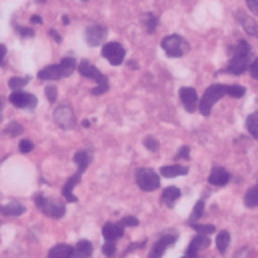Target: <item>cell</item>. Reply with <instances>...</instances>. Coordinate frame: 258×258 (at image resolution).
<instances>
[{
  "label": "cell",
  "instance_id": "d4e9b609",
  "mask_svg": "<svg viewBox=\"0 0 258 258\" xmlns=\"http://www.w3.org/2000/svg\"><path fill=\"white\" fill-rule=\"evenodd\" d=\"M228 244H230V232H226V230H222V232H218V236H216V248H218V252H226V248H228Z\"/></svg>",
  "mask_w": 258,
  "mask_h": 258
},
{
  "label": "cell",
  "instance_id": "f35d334b",
  "mask_svg": "<svg viewBox=\"0 0 258 258\" xmlns=\"http://www.w3.org/2000/svg\"><path fill=\"white\" fill-rule=\"evenodd\" d=\"M188 156H190V148H188V146H182V148L176 152V156H174V158H176V160H186Z\"/></svg>",
  "mask_w": 258,
  "mask_h": 258
},
{
  "label": "cell",
  "instance_id": "60d3db41",
  "mask_svg": "<svg viewBox=\"0 0 258 258\" xmlns=\"http://www.w3.org/2000/svg\"><path fill=\"white\" fill-rule=\"evenodd\" d=\"M250 76H252L254 80H258V58H254L252 64H250Z\"/></svg>",
  "mask_w": 258,
  "mask_h": 258
},
{
  "label": "cell",
  "instance_id": "8992f818",
  "mask_svg": "<svg viewBox=\"0 0 258 258\" xmlns=\"http://www.w3.org/2000/svg\"><path fill=\"white\" fill-rule=\"evenodd\" d=\"M34 202H36V206H38V210H40L42 214H46V216H50V218H54V220H58V218L64 216L66 204L62 200H54V198H46V196H42V194H36V196H34Z\"/></svg>",
  "mask_w": 258,
  "mask_h": 258
},
{
  "label": "cell",
  "instance_id": "4fadbf2b",
  "mask_svg": "<svg viewBox=\"0 0 258 258\" xmlns=\"http://www.w3.org/2000/svg\"><path fill=\"white\" fill-rule=\"evenodd\" d=\"M102 236L106 238V242H116L124 236V226L120 222H106L102 226Z\"/></svg>",
  "mask_w": 258,
  "mask_h": 258
},
{
  "label": "cell",
  "instance_id": "6da1fadb",
  "mask_svg": "<svg viewBox=\"0 0 258 258\" xmlns=\"http://www.w3.org/2000/svg\"><path fill=\"white\" fill-rule=\"evenodd\" d=\"M252 48L246 40H238L230 52V62L226 66V72L230 74H242L246 70H250V64H252Z\"/></svg>",
  "mask_w": 258,
  "mask_h": 258
},
{
  "label": "cell",
  "instance_id": "1f68e13d",
  "mask_svg": "<svg viewBox=\"0 0 258 258\" xmlns=\"http://www.w3.org/2000/svg\"><path fill=\"white\" fill-rule=\"evenodd\" d=\"M244 94H246V88H244V86L232 84V86L228 88V96H232V98H242Z\"/></svg>",
  "mask_w": 258,
  "mask_h": 258
},
{
  "label": "cell",
  "instance_id": "52a82bcc",
  "mask_svg": "<svg viewBox=\"0 0 258 258\" xmlns=\"http://www.w3.org/2000/svg\"><path fill=\"white\" fill-rule=\"evenodd\" d=\"M136 184L144 192H152L160 186V176L152 168H138L136 170Z\"/></svg>",
  "mask_w": 258,
  "mask_h": 258
},
{
  "label": "cell",
  "instance_id": "f546056e",
  "mask_svg": "<svg viewBox=\"0 0 258 258\" xmlns=\"http://www.w3.org/2000/svg\"><path fill=\"white\" fill-rule=\"evenodd\" d=\"M142 24H144L146 32H154V30H156V26H158V18H156L154 14H146V16L142 18Z\"/></svg>",
  "mask_w": 258,
  "mask_h": 258
},
{
  "label": "cell",
  "instance_id": "7c38bea8",
  "mask_svg": "<svg viewBox=\"0 0 258 258\" xmlns=\"http://www.w3.org/2000/svg\"><path fill=\"white\" fill-rule=\"evenodd\" d=\"M178 96H180V102L184 104L186 112H194V110H198V106H200V100H198V94H196V90H194V88H190V86H184V88H180Z\"/></svg>",
  "mask_w": 258,
  "mask_h": 258
},
{
  "label": "cell",
  "instance_id": "4dcf8cb0",
  "mask_svg": "<svg viewBox=\"0 0 258 258\" xmlns=\"http://www.w3.org/2000/svg\"><path fill=\"white\" fill-rule=\"evenodd\" d=\"M190 226H192L198 234H206V236H208L210 232H214V230H216L212 224H198V222H194V224H190Z\"/></svg>",
  "mask_w": 258,
  "mask_h": 258
},
{
  "label": "cell",
  "instance_id": "83f0119b",
  "mask_svg": "<svg viewBox=\"0 0 258 258\" xmlns=\"http://www.w3.org/2000/svg\"><path fill=\"white\" fill-rule=\"evenodd\" d=\"M28 80H30L28 76H14L8 80V86L12 88V92H16V90H22V86H26Z\"/></svg>",
  "mask_w": 258,
  "mask_h": 258
},
{
  "label": "cell",
  "instance_id": "f907efd6",
  "mask_svg": "<svg viewBox=\"0 0 258 258\" xmlns=\"http://www.w3.org/2000/svg\"><path fill=\"white\" fill-rule=\"evenodd\" d=\"M84 2H88V0H84Z\"/></svg>",
  "mask_w": 258,
  "mask_h": 258
},
{
  "label": "cell",
  "instance_id": "5bb4252c",
  "mask_svg": "<svg viewBox=\"0 0 258 258\" xmlns=\"http://www.w3.org/2000/svg\"><path fill=\"white\" fill-rule=\"evenodd\" d=\"M174 242H176V236H174V234H164L162 238L156 240V244H154V248L150 250L148 258H162V254L166 252V248L172 246Z\"/></svg>",
  "mask_w": 258,
  "mask_h": 258
},
{
  "label": "cell",
  "instance_id": "d6a6232c",
  "mask_svg": "<svg viewBox=\"0 0 258 258\" xmlns=\"http://www.w3.org/2000/svg\"><path fill=\"white\" fill-rule=\"evenodd\" d=\"M4 134H6V136H18V134H22V124L10 122V124L4 128Z\"/></svg>",
  "mask_w": 258,
  "mask_h": 258
},
{
  "label": "cell",
  "instance_id": "7dc6e473",
  "mask_svg": "<svg viewBox=\"0 0 258 258\" xmlns=\"http://www.w3.org/2000/svg\"><path fill=\"white\" fill-rule=\"evenodd\" d=\"M182 258H196V254H184Z\"/></svg>",
  "mask_w": 258,
  "mask_h": 258
},
{
  "label": "cell",
  "instance_id": "ffe728a7",
  "mask_svg": "<svg viewBox=\"0 0 258 258\" xmlns=\"http://www.w3.org/2000/svg\"><path fill=\"white\" fill-rule=\"evenodd\" d=\"M208 246H210V238L206 234H196L190 240V244H188V252L186 254H196L198 250H204Z\"/></svg>",
  "mask_w": 258,
  "mask_h": 258
},
{
  "label": "cell",
  "instance_id": "7a4b0ae2",
  "mask_svg": "<svg viewBox=\"0 0 258 258\" xmlns=\"http://www.w3.org/2000/svg\"><path fill=\"white\" fill-rule=\"evenodd\" d=\"M76 68H78L76 60H74L72 56H68V58H62L58 64L44 66V68L38 72V78H40V80H60V78H68Z\"/></svg>",
  "mask_w": 258,
  "mask_h": 258
},
{
  "label": "cell",
  "instance_id": "f1b7e54d",
  "mask_svg": "<svg viewBox=\"0 0 258 258\" xmlns=\"http://www.w3.org/2000/svg\"><path fill=\"white\" fill-rule=\"evenodd\" d=\"M202 214H204V200L200 198V200L196 202V206L192 208V214H190V220H188V224H194V222H198V220L202 218Z\"/></svg>",
  "mask_w": 258,
  "mask_h": 258
},
{
  "label": "cell",
  "instance_id": "74e56055",
  "mask_svg": "<svg viewBox=\"0 0 258 258\" xmlns=\"http://www.w3.org/2000/svg\"><path fill=\"white\" fill-rule=\"evenodd\" d=\"M32 148H34V144H32V142H30L28 138L20 140V152H22V154H28V152H30Z\"/></svg>",
  "mask_w": 258,
  "mask_h": 258
},
{
  "label": "cell",
  "instance_id": "7402d4cb",
  "mask_svg": "<svg viewBox=\"0 0 258 258\" xmlns=\"http://www.w3.org/2000/svg\"><path fill=\"white\" fill-rule=\"evenodd\" d=\"M160 174H162L164 178L186 176V174H188V168H186V166H180V164H170V166H162V168H160Z\"/></svg>",
  "mask_w": 258,
  "mask_h": 258
},
{
  "label": "cell",
  "instance_id": "b9f144b4",
  "mask_svg": "<svg viewBox=\"0 0 258 258\" xmlns=\"http://www.w3.org/2000/svg\"><path fill=\"white\" fill-rule=\"evenodd\" d=\"M246 4H248V8H250V12L258 16V0H246Z\"/></svg>",
  "mask_w": 258,
  "mask_h": 258
},
{
  "label": "cell",
  "instance_id": "e0dca14e",
  "mask_svg": "<svg viewBox=\"0 0 258 258\" xmlns=\"http://www.w3.org/2000/svg\"><path fill=\"white\" fill-rule=\"evenodd\" d=\"M236 20H238V24L246 30V34H250V36H254L258 38V22L256 20H252L248 14H244V12H236Z\"/></svg>",
  "mask_w": 258,
  "mask_h": 258
},
{
  "label": "cell",
  "instance_id": "7bdbcfd3",
  "mask_svg": "<svg viewBox=\"0 0 258 258\" xmlns=\"http://www.w3.org/2000/svg\"><path fill=\"white\" fill-rule=\"evenodd\" d=\"M48 36H52V38H54V42H58V44L62 42V36H60L56 30H48Z\"/></svg>",
  "mask_w": 258,
  "mask_h": 258
},
{
  "label": "cell",
  "instance_id": "9c48e42d",
  "mask_svg": "<svg viewBox=\"0 0 258 258\" xmlns=\"http://www.w3.org/2000/svg\"><path fill=\"white\" fill-rule=\"evenodd\" d=\"M102 56H104L112 66H118L124 62L126 50H124V46L118 44V42H106V44L102 46Z\"/></svg>",
  "mask_w": 258,
  "mask_h": 258
},
{
  "label": "cell",
  "instance_id": "603a6c76",
  "mask_svg": "<svg viewBox=\"0 0 258 258\" xmlns=\"http://www.w3.org/2000/svg\"><path fill=\"white\" fill-rule=\"evenodd\" d=\"M90 160H92V154H90L88 150H78V152H74V162H76L78 170H82V172H84V170L88 168Z\"/></svg>",
  "mask_w": 258,
  "mask_h": 258
},
{
  "label": "cell",
  "instance_id": "ee69618b",
  "mask_svg": "<svg viewBox=\"0 0 258 258\" xmlns=\"http://www.w3.org/2000/svg\"><path fill=\"white\" fill-rule=\"evenodd\" d=\"M4 56H6V46L0 44V66L4 64Z\"/></svg>",
  "mask_w": 258,
  "mask_h": 258
},
{
  "label": "cell",
  "instance_id": "277c9868",
  "mask_svg": "<svg viewBox=\"0 0 258 258\" xmlns=\"http://www.w3.org/2000/svg\"><path fill=\"white\" fill-rule=\"evenodd\" d=\"M78 72L84 76V78H90V80H94L98 86L96 88H92V94L94 96H98V94H104L106 90H108V78L96 68L94 64H90L88 60H82V62H78Z\"/></svg>",
  "mask_w": 258,
  "mask_h": 258
},
{
  "label": "cell",
  "instance_id": "c3c4849f",
  "mask_svg": "<svg viewBox=\"0 0 258 258\" xmlns=\"http://www.w3.org/2000/svg\"><path fill=\"white\" fill-rule=\"evenodd\" d=\"M2 104H4V98H2V96H0V108H2Z\"/></svg>",
  "mask_w": 258,
  "mask_h": 258
},
{
  "label": "cell",
  "instance_id": "ba28073f",
  "mask_svg": "<svg viewBox=\"0 0 258 258\" xmlns=\"http://www.w3.org/2000/svg\"><path fill=\"white\" fill-rule=\"evenodd\" d=\"M52 120L56 122V126L64 130H72L76 126V116H74V110L70 104H60L56 106L54 114H52Z\"/></svg>",
  "mask_w": 258,
  "mask_h": 258
},
{
  "label": "cell",
  "instance_id": "3957f363",
  "mask_svg": "<svg viewBox=\"0 0 258 258\" xmlns=\"http://www.w3.org/2000/svg\"><path fill=\"white\" fill-rule=\"evenodd\" d=\"M228 88H230V86H226V84H210V86L204 90L202 98H200V106H198L200 114H202V116H210L212 106H214L222 96L228 94Z\"/></svg>",
  "mask_w": 258,
  "mask_h": 258
},
{
  "label": "cell",
  "instance_id": "cb8c5ba5",
  "mask_svg": "<svg viewBox=\"0 0 258 258\" xmlns=\"http://www.w3.org/2000/svg\"><path fill=\"white\" fill-rule=\"evenodd\" d=\"M92 244L88 240H80L76 246H74V258H90L92 256Z\"/></svg>",
  "mask_w": 258,
  "mask_h": 258
},
{
  "label": "cell",
  "instance_id": "5b68a950",
  "mask_svg": "<svg viewBox=\"0 0 258 258\" xmlns=\"http://www.w3.org/2000/svg\"><path fill=\"white\" fill-rule=\"evenodd\" d=\"M160 46H162V50L170 58H180V56H184L190 50V44L180 34H168V36H164L162 42H160Z\"/></svg>",
  "mask_w": 258,
  "mask_h": 258
},
{
  "label": "cell",
  "instance_id": "30bf717a",
  "mask_svg": "<svg viewBox=\"0 0 258 258\" xmlns=\"http://www.w3.org/2000/svg\"><path fill=\"white\" fill-rule=\"evenodd\" d=\"M10 104L16 106V108H26V110H34L36 104H38V98L30 92H24V90H16L10 94Z\"/></svg>",
  "mask_w": 258,
  "mask_h": 258
},
{
  "label": "cell",
  "instance_id": "681fc988",
  "mask_svg": "<svg viewBox=\"0 0 258 258\" xmlns=\"http://www.w3.org/2000/svg\"><path fill=\"white\" fill-rule=\"evenodd\" d=\"M36 2H46V0H36Z\"/></svg>",
  "mask_w": 258,
  "mask_h": 258
},
{
  "label": "cell",
  "instance_id": "836d02e7",
  "mask_svg": "<svg viewBox=\"0 0 258 258\" xmlns=\"http://www.w3.org/2000/svg\"><path fill=\"white\" fill-rule=\"evenodd\" d=\"M44 94H46V98H48L50 104L56 102V98H58V90H56V86H52V84H48V86L44 88Z\"/></svg>",
  "mask_w": 258,
  "mask_h": 258
},
{
  "label": "cell",
  "instance_id": "44dd1931",
  "mask_svg": "<svg viewBox=\"0 0 258 258\" xmlns=\"http://www.w3.org/2000/svg\"><path fill=\"white\" fill-rule=\"evenodd\" d=\"M48 258H74V246L70 244H56L50 248Z\"/></svg>",
  "mask_w": 258,
  "mask_h": 258
},
{
  "label": "cell",
  "instance_id": "ab89813d",
  "mask_svg": "<svg viewBox=\"0 0 258 258\" xmlns=\"http://www.w3.org/2000/svg\"><path fill=\"white\" fill-rule=\"evenodd\" d=\"M120 224L126 228V226H138V218H134V216H124L122 220H120Z\"/></svg>",
  "mask_w": 258,
  "mask_h": 258
},
{
  "label": "cell",
  "instance_id": "bcb514c9",
  "mask_svg": "<svg viewBox=\"0 0 258 258\" xmlns=\"http://www.w3.org/2000/svg\"><path fill=\"white\" fill-rule=\"evenodd\" d=\"M60 22H62V24H64V26H66V24H70V18H68V16H66V14H64V16L60 18Z\"/></svg>",
  "mask_w": 258,
  "mask_h": 258
},
{
  "label": "cell",
  "instance_id": "e575fe53",
  "mask_svg": "<svg viewBox=\"0 0 258 258\" xmlns=\"http://www.w3.org/2000/svg\"><path fill=\"white\" fill-rule=\"evenodd\" d=\"M144 146H146L148 150H152V152H156V150L160 148V144H158V140H156L154 136H146V138H144Z\"/></svg>",
  "mask_w": 258,
  "mask_h": 258
},
{
  "label": "cell",
  "instance_id": "4316f807",
  "mask_svg": "<svg viewBox=\"0 0 258 258\" xmlns=\"http://www.w3.org/2000/svg\"><path fill=\"white\" fill-rule=\"evenodd\" d=\"M246 130L250 132L252 138H258V110L246 118Z\"/></svg>",
  "mask_w": 258,
  "mask_h": 258
},
{
  "label": "cell",
  "instance_id": "9a60e30c",
  "mask_svg": "<svg viewBox=\"0 0 258 258\" xmlns=\"http://www.w3.org/2000/svg\"><path fill=\"white\" fill-rule=\"evenodd\" d=\"M230 182V172L222 166H214L210 170V176H208V184L212 186H226Z\"/></svg>",
  "mask_w": 258,
  "mask_h": 258
},
{
  "label": "cell",
  "instance_id": "8fae6325",
  "mask_svg": "<svg viewBox=\"0 0 258 258\" xmlns=\"http://www.w3.org/2000/svg\"><path fill=\"white\" fill-rule=\"evenodd\" d=\"M84 36H86L88 46H98V44H102L106 40V28L102 24H90L86 28Z\"/></svg>",
  "mask_w": 258,
  "mask_h": 258
},
{
  "label": "cell",
  "instance_id": "2e32d148",
  "mask_svg": "<svg viewBox=\"0 0 258 258\" xmlns=\"http://www.w3.org/2000/svg\"><path fill=\"white\" fill-rule=\"evenodd\" d=\"M82 174H84L82 170H76V172H74V174H72V176H70V178L66 180L64 186H62V196H64L66 202H76V200H78V198L74 196V186H76V184L80 182Z\"/></svg>",
  "mask_w": 258,
  "mask_h": 258
},
{
  "label": "cell",
  "instance_id": "d590c367",
  "mask_svg": "<svg viewBox=\"0 0 258 258\" xmlns=\"http://www.w3.org/2000/svg\"><path fill=\"white\" fill-rule=\"evenodd\" d=\"M14 30L22 36V38H32L34 36V30L32 28H24V26H18V24H14Z\"/></svg>",
  "mask_w": 258,
  "mask_h": 258
},
{
  "label": "cell",
  "instance_id": "ac0fdd59",
  "mask_svg": "<svg viewBox=\"0 0 258 258\" xmlns=\"http://www.w3.org/2000/svg\"><path fill=\"white\" fill-rule=\"evenodd\" d=\"M182 196L180 192V188H176V186H168V188H164L162 190V196H160V202L164 204V206H168V208H172L174 204H176V200Z\"/></svg>",
  "mask_w": 258,
  "mask_h": 258
},
{
  "label": "cell",
  "instance_id": "f6af8a7d",
  "mask_svg": "<svg viewBox=\"0 0 258 258\" xmlns=\"http://www.w3.org/2000/svg\"><path fill=\"white\" fill-rule=\"evenodd\" d=\"M30 24H42V18L38 14H34V16H30Z\"/></svg>",
  "mask_w": 258,
  "mask_h": 258
},
{
  "label": "cell",
  "instance_id": "d6986e66",
  "mask_svg": "<svg viewBox=\"0 0 258 258\" xmlns=\"http://www.w3.org/2000/svg\"><path fill=\"white\" fill-rule=\"evenodd\" d=\"M0 212H2V216H20V214L26 212V208L18 200H10L8 204H2L0 206Z\"/></svg>",
  "mask_w": 258,
  "mask_h": 258
},
{
  "label": "cell",
  "instance_id": "484cf974",
  "mask_svg": "<svg viewBox=\"0 0 258 258\" xmlns=\"http://www.w3.org/2000/svg\"><path fill=\"white\" fill-rule=\"evenodd\" d=\"M244 204H246L248 208H256L258 206V184H254L248 192L244 194Z\"/></svg>",
  "mask_w": 258,
  "mask_h": 258
},
{
  "label": "cell",
  "instance_id": "8d00e7d4",
  "mask_svg": "<svg viewBox=\"0 0 258 258\" xmlns=\"http://www.w3.org/2000/svg\"><path fill=\"white\" fill-rule=\"evenodd\" d=\"M102 252H104V256H114L116 254V242H106L102 246Z\"/></svg>",
  "mask_w": 258,
  "mask_h": 258
}]
</instances>
